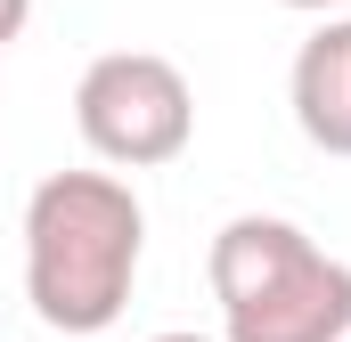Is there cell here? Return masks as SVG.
<instances>
[{
  "label": "cell",
  "instance_id": "cell-1",
  "mask_svg": "<svg viewBox=\"0 0 351 342\" xmlns=\"http://www.w3.org/2000/svg\"><path fill=\"white\" fill-rule=\"evenodd\" d=\"M147 212L114 171H49L25 196V302L58 334H106L131 310Z\"/></svg>",
  "mask_w": 351,
  "mask_h": 342
},
{
  "label": "cell",
  "instance_id": "cell-2",
  "mask_svg": "<svg viewBox=\"0 0 351 342\" xmlns=\"http://www.w3.org/2000/svg\"><path fill=\"white\" fill-rule=\"evenodd\" d=\"M204 277L221 302V342H351V269L294 220L237 212L213 237Z\"/></svg>",
  "mask_w": 351,
  "mask_h": 342
},
{
  "label": "cell",
  "instance_id": "cell-3",
  "mask_svg": "<svg viewBox=\"0 0 351 342\" xmlns=\"http://www.w3.org/2000/svg\"><path fill=\"white\" fill-rule=\"evenodd\" d=\"M74 131L98 163L156 171L188 155V139H196V90L156 49H106V57H90L82 90H74Z\"/></svg>",
  "mask_w": 351,
  "mask_h": 342
},
{
  "label": "cell",
  "instance_id": "cell-4",
  "mask_svg": "<svg viewBox=\"0 0 351 342\" xmlns=\"http://www.w3.org/2000/svg\"><path fill=\"white\" fill-rule=\"evenodd\" d=\"M294 122L319 155H351V16L319 25L294 57Z\"/></svg>",
  "mask_w": 351,
  "mask_h": 342
},
{
  "label": "cell",
  "instance_id": "cell-5",
  "mask_svg": "<svg viewBox=\"0 0 351 342\" xmlns=\"http://www.w3.org/2000/svg\"><path fill=\"white\" fill-rule=\"evenodd\" d=\"M25 25H33V0H0V49H8Z\"/></svg>",
  "mask_w": 351,
  "mask_h": 342
},
{
  "label": "cell",
  "instance_id": "cell-6",
  "mask_svg": "<svg viewBox=\"0 0 351 342\" xmlns=\"http://www.w3.org/2000/svg\"><path fill=\"white\" fill-rule=\"evenodd\" d=\"M147 342H213V334H147Z\"/></svg>",
  "mask_w": 351,
  "mask_h": 342
},
{
  "label": "cell",
  "instance_id": "cell-7",
  "mask_svg": "<svg viewBox=\"0 0 351 342\" xmlns=\"http://www.w3.org/2000/svg\"><path fill=\"white\" fill-rule=\"evenodd\" d=\"M286 8H335V0H286Z\"/></svg>",
  "mask_w": 351,
  "mask_h": 342
}]
</instances>
